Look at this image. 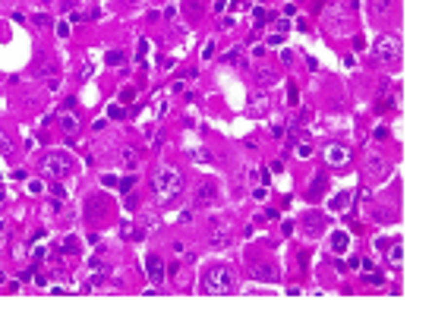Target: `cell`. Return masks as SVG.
Here are the masks:
<instances>
[{
	"instance_id": "d4e9b609",
	"label": "cell",
	"mask_w": 432,
	"mask_h": 334,
	"mask_svg": "<svg viewBox=\"0 0 432 334\" xmlns=\"http://www.w3.org/2000/svg\"><path fill=\"white\" fill-rule=\"evenodd\" d=\"M145 54H149V38H139V48H136V57L142 60Z\"/></svg>"
},
{
	"instance_id": "4fadbf2b",
	"label": "cell",
	"mask_w": 432,
	"mask_h": 334,
	"mask_svg": "<svg viewBox=\"0 0 432 334\" xmlns=\"http://www.w3.org/2000/svg\"><path fill=\"white\" fill-rule=\"evenodd\" d=\"M57 123H60V130L66 132V136L79 132V117L73 111H57Z\"/></svg>"
},
{
	"instance_id": "ac0fdd59",
	"label": "cell",
	"mask_w": 432,
	"mask_h": 334,
	"mask_svg": "<svg viewBox=\"0 0 432 334\" xmlns=\"http://www.w3.org/2000/svg\"><path fill=\"white\" fill-rule=\"evenodd\" d=\"M322 186H325V177H322V173H316V180H312V186H309V196H319Z\"/></svg>"
},
{
	"instance_id": "83f0119b",
	"label": "cell",
	"mask_w": 432,
	"mask_h": 334,
	"mask_svg": "<svg viewBox=\"0 0 432 334\" xmlns=\"http://www.w3.org/2000/svg\"><path fill=\"white\" fill-rule=\"evenodd\" d=\"M48 256V249H44V243H35V249H32V259H44Z\"/></svg>"
},
{
	"instance_id": "4dcf8cb0",
	"label": "cell",
	"mask_w": 432,
	"mask_h": 334,
	"mask_svg": "<svg viewBox=\"0 0 432 334\" xmlns=\"http://www.w3.org/2000/svg\"><path fill=\"white\" fill-rule=\"evenodd\" d=\"M132 98H136V89H123V92H120V101H126V104H130Z\"/></svg>"
},
{
	"instance_id": "f1b7e54d",
	"label": "cell",
	"mask_w": 432,
	"mask_h": 334,
	"mask_svg": "<svg viewBox=\"0 0 432 334\" xmlns=\"http://www.w3.org/2000/svg\"><path fill=\"white\" fill-rule=\"evenodd\" d=\"M211 57H215V41H208L202 48V60H211Z\"/></svg>"
},
{
	"instance_id": "5bb4252c",
	"label": "cell",
	"mask_w": 432,
	"mask_h": 334,
	"mask_svg": "<svg viewBox=\"0 0 432 334\" xmlns=\"http://www.w3.org/2000/svg\"><path fill=\"white\" fill-rule=\"evenodd\" d=\"M331 249H335V256L350 252V237H347V230H331Z\"/></svg>"
},
{
	"instance_id": "e575fe53",
	"label": "cell",
	"mask_w": 432,
	"mask_h": 334,
	"mask_svg": "<svg viewBox=\"0 0 432 334\" xmlns=\"http://www.w3.org/2000/svg\"><path fill=\"white\" fill-rule=\"evenodd\" d=\"M388 6H391L388 0H376V13H388Z\"/></svg>"
},
{
	"instance_id": "603a6c76",
	"label": "cell",
	"mask_w": 432,
	"mask_h": 334,
	"mask_svg": "<svg viewBox=\"0 0 432 334\" xmlns=\"http://www.w3.org/2000/svg\"><path fill=\"white\" fill-rule=\"evenodd\" d=\"M117 186H120L123 192H130L132 186H136V177H123V180H117Z\"/></svg>"
},
{
	"instance_id": "7402d4cb",
	"label": "cell",
	"mask_w": 432,
	"mask_h": 334,
	"mask_svg": "<svg viewBox=\"0 0 432 334\" xmlns=\"http://www.w3.org/2000/svg\"><path fill=\"white\" fill-rule=\"evenodd\" d=\"M252 199H256V202H265V199H268V189H265V186H252Z\"/></svg>"
},
{
	"instance_id": "5b68a950",
	"label": "cell",
	"mask_w": 432,
	"mask_h": 334,
	"mask_svg": "<svg viewBox=\"0 0 432 334\" xmlns=\"http://www.w3.org/2000/svg\"><path fill=\"white\" fill-rule=\"evenodd\" d=\"M85 268H89V284L92 287H101L104 280H108V275H111V265L104 262L101 256H89L85 259Z\"/></svg>"
},
{
	"instance_id": "52a82bcc",
	"label": "cell",
	"mask_w": 432,
	"mask_h": 334,
	"mask_svg": "<svg viewBox=\"0 0 432 334\" xmlns=\"http://www.w3.org/2000/svg\"><path fill=\"white\" fill-rule=\"evenodd\" d=\"M145 275L151 278V284H155V287L164 280V262H161L158 252H149V256H145Z\"/></svg>"
},
{
	"instance_id": "cb8c5ba5",
	"label": "cell",
	"mask_w": 432,
	"mask_h": 334,
	"mask_svg": "<svg viewBox=\"0 0 432 334\" xmlns=\"http://www.w3.org/2000/svg\"><path fill=\"white\" fill-rule=\"evenodd\" d=\"M123 60H126V57L120 54V51H111V54H108V63H111V66H120Z\"/></svg>"
},
{
	"instance_id": "e0dca14e",
	"label": "cell",
	"mask_w": 432,
	"mask_h": 334,
	"mask_svg": "<svg viewBox=\"0 0 432 334\" xmlns=\"http://www.w3.org/2000/svg\"><path fill=\"white\" fill-rule=\"evenodd\" d=\"M0 155H13V139L6 132H0Z\"/></svg>"
},
{
	"instance_id": "ffe728a7",
	"label": "cell",
	"mask_w": 432,
	"mask_h": 334,
	"mask_svg": "<svg viewBox=\"0 0 432 334\" xmlns=\"http://www.w3.org/2000/svg\"><path fill=\"white\" fill-rule=\"evenodd\" d=\"M259 82H262V85H271V82H275V73H271V70H259Z\"/></svg>"
},
{
	"instance_id": "484cf974",
	"label": "cell",
	"mask_w": 432,
	"mask_h": 334,
	"mask_svg": "<svg viewBox=\"0 0 432 334\" xmlns=\"http://www.w3.org/2000/svg\"><path fill=\"white\" fill-rule=\"evenodd\" d=\"M29 192H32V196H41V192H44V183H41V180H32V183H29Z\"/></svg>"
},
{
	"instance_id": "4316f807",
	"label": "cell",
	"mask_w": 432,
	"mask_h": 334,
	"mask_svg": "<svg viewBox=\"0 0 432 334\" xmlns=\"http://www.w3.org/2000/svg\"><path fill=\"white\" fill-rule=\"evenodd\" d=\"M123 164H126V167H136V151H132V148L123 151Z\"/></svg>"
},
{
	"instance_id": "44dd1931",
	"label": "cell",
	"mask_w": 432,
	"mask_h": 334,
	"mask_svg": "<svg viewBox=\"0 0 432 334\" xmlns=\"http://www.w3.org/2000/svg\"><path fill=\"white\" fill-rule=\"evenodd\" d=\"M108 117H111V120H123L126 113H123V108H120V104H111V108H108Z\"/></svg>"
},
{
	"instance_id": "d6986e66",
	"label": "cell",
	"mask_w": 432,
	"mask_h": 334,
	"mask_svg": "<svg viewBox=\"0 0 432 334\" xmlns=\"http://www.w3.org/2000/svg\"><path fill=\"white\" fill-rule=\"evenodd\" d=\"M309 155H312V145H309V142H297V158H303V161H306Z\"/></svg>"
},
{
	"instance_id": "3957f363",
	"label": "cell",
	"mask_w": 432,
	"mask_h": 334,
	"mask_svg": "<svg viewBox=\"0 0 432 334\" xmlns=\"http://www.w3.org/2000/svg\"><path fill=\"white\" fill-rule=\"evenodd\" d=\"M73 158L66 155V151H48V155L41 158V177L44 180H63L73 173Z\"/></svg>"
},
{
	"instance_id": "d590c367",
	"label": "cell",
	"mask_w": 432,
	"mask_h": 334,
	"mask_svg": "<svg viewBox=\"0 0 432 334\" xmlns=\"http://www.w3.org/2000/svg\"><path fill=\"white\" fill-rule=\"evenodd\" d=\"M123 205H126V208H136V196H130V192H126V199H123Z\"/></svg>"
},
{
	"instance_id": "277c9868",
	"label": "cell",
	"mask_w": 432,
	"mask_h": 334,
	"mask_svg": "<svg viewBox=\"0 0 432 334\" xmlns=\"http://www.w3.org/2000/svg\"><path fill=\"white\" fill-rule=\"evenodd\" d=\"M397 57H401V41H397L394 35H378L376 41H372V60H378V63H394Z\"/></svg>"
},
{
	"instance_id": "7a4b0ae2",
	"label": "cell",
	"mask_w": 432,
	"mask_h": 334,
	"mask_svg": "<svg viewBox=\"0 0 432 334\" xmlns=\"http://www.w3.org/2000/svg\"><path fill=\"white\" fill-rule=\"evenodd\" d=\"M234 287H237V275H234V268H227V265H211V268L205 271V278H202V290L215 293V297H224V293H230Z\"/></svg>"
},
{
	"instance_id": "836d02e7",
	"label": "cell",
	"mask_w": 432,
	"mask_h": 334,
	"mask_svg": "<svg viewBox=\"0 0 432 334\" xmlns=\"http://www.w3.org/2000/svg\"><path fill=\"white\" fill-rule=\"evenodd\" d=\"M287 98H290V104H297V101H300V95H297V89H294V85H287Z\"/></svg>"
},
{
	"instance_id": "6da1fadb",
	"label": "cell",
	"mask_w": 432,
	"mask_h": 334,
	"mask_svg": "<svg viewBox=\"0 0 432 334\" xmlns=\"http://www.w3.org/2000/svg\"><path fill=\"white\" fill-rule=\"evenodd\" d=\"M151 192H155L158 205H170L177 196L183 192V173L174 167H161L151 173Z\"/></svg>"
},
{
	"instance_id": "9c48e42d",
	"label": "cell",
	"mask_w": 432,
	"mask_h": 334,
	"mask_svg": "<svg viewBox=\"0 0 432 334\" xmlns=\"http://www.w3.org/2000/svg\"><path fill=\"white\" fill-rule=\"evenodd\" d=\"M230 240H234V233H230V227H224V224H215L208 230V246H215V249L230 246Z\"/></svg>"
},
{
	"instance_id": "74e56055",
	"label": "cell",
	"mask_w": 432,
	"mask_h": 334,
	"mask_svg": "<svg viewBox=\"0 0 432 334\" xmlns=\"http://www.w3.org/2000/svg\"><path fill=\"white\" fill-rule=\"evenodd\" d=\"M3 205H6V189L0 186V208H3Z\"/></svg>"
},
{
	"instance_id": "f35d334b",
	"label": "cell",
	"mask_w": 432,
	"mask_h": 334,
	"mask_svg": "<svg viewBox=\"0 0 432 334\" xmlns=\"http://www.w3.org/2000/svg\"><path fill=\"white\" fill-rule=\"evenodd\" d=\"M44 3H48V0H44Z\"/></svg>"
},
{
	"instance_id": "2e32d148",
	"label": "cell",
	"mask_w": 432,
	"mask_h": 334,
	"mask_svg": "<svg viewBox=\"0 0 432 334\" xmlns=\"http://www.w3.org/2000/svg\"><path fill=\"white\" fill-rule=\"evenodd\" d=\"M347 202H350V192H338V196L335 199H331V208H335V211H341V208H347Z\"/></svg>"
},
{
	"instance_id": "1f68e13d",
	"label": "cell",
	"mask_w": 432,
	"mask_h": 334,
	"mask_svg": "<svg viewBox=\"0 0 432 334\" xmlns=\"http://www.w3.org/2000/svg\"><path fill=\"white\" fill-rule=\"evenodd\" d=\"M237 57H240V48H234L230 54H224V63H237Z\"/></svg>"
},
{
	"instance_id": "ba28073f",
	"label": "cell",
	"mask_w": 432,
	"mask_h": 334,
	"mask_svg": "<svg viewBox=\"0 0 432 334\" xmlns=\"http://www.w3.org/2000/svg\"><path fill=\"white\" fill-rule=\"evenodd\" d=\"M252 278L265 280V284H275V280H281V271H278L271 262H252Z\"/></svg>"
},
{
	"instance_id": "8992f818",
	"label": "cell",
	"mask_w": 432,
	"mask_h": 334,
	"mask_svg": "<svg viewBox=\"0 0 432 334\" xmlns=\"http://www.w3.org/2000/svg\"><path fill=\"white\" fill-rule=\"evenodd\" d=\"M350 158H354V151H350L347 145H341V142L325 145V164L328 167H344V164H350Z\"/></svg>"
},
{
	"instance_id": "7c38bea8",
	"label": "cell",
	"mask_w": 432,
	"mask_h": 334,
	"mask_svg": "<svg viewBox=\"0 0 432 334\" xmlns=\"http://www.w3.org/2000/svg\"><path fill=\"white\" fill-rule=\"evenodd\" d=\"M385 173H388V164H385L382 158L376 155V151H369V155H366V177H372V180H382Z\"/></svg>"
},
{
	"instance_id": "d6a6232c",
	"label": "cell",
	"mask_w": 432,
	"mask_h": 334,
	"mask_svg": "<svg viewBox=\"0 0 432 334\" xmlns=\"http://www.w3.org/2000/svg\"><path fill=\"white\" fill-rule=\"evenodd\" d=\"M63 249H66V252L76 249V237H66V240H63Z\"/></svg>"
},
{
	"instance_id": "8fae6325",
	"label": "cell",
	"mask_w": 432,
	"mask_h": 334,
	"mask_svg": "<svg viewBox=\"0 0 432 334\" xmlns=\"http://www.w3.org/2000/svg\"><path fill=\"white\" fill-rule=\"evenodd\" d=\"M325 19H328V29L335 25L338 32H344V25H347V10L338 6V3H331V6H325Z\"/></svg>"
},
{
	"instance_id": "8d00e7d4",
	"label": "cell",
	"mask_w": 432,
	"mask_h": 334,
	"mask_svg": "<svg viewBox=\"0 0 432 334\" xmlns=\"http://www.w3.org/2000/svg\"><path fill=\"white\" fill-rule=\"evenodd\" d=\"M246 6H249L246 0H237V3H234V13H243V10H246Z\"/></svg>"
},
{
	"instance_id": "30bf717a",
	"label": "cell",
	"mask_w": 432,
	"mask_h": 334,
	"mask_svg": "<svg viewBox=\"0 0 432 334\" xmlns=\"http://www.w3.org/2000/svg\"><path fill=\"white\" fill-rule=\"evenodd\" d=\"M215 199H218L215 183H202V186L196 189V199H192V205H196V208H208V205H215Z\"/></svg>"
},
{
	"instance_id": "f546056e",
	"label": "cell",
	"mask_w": 432,
	"mask_h": 334,
	"mask_svg": "<svg viewBox=\"0 0 432 334\" xmlns=\"http://www.w3.org/2000/svg\"><path fill=\"white\" fill-rule=\"evenodd\" d=\"M57 35H60V38H70V22H57Z\"/></svg>"
},
{
	"instance_id": "9a60e30c",
	"label": "cell",
	"mask_w": 432,
	"mask_h": 334,
	"mask_svg": "<svg viewBox=\"0 0 432 334\" xmlns=\"http://www.w3.org/2000/svg\"><path fill=\"white\" fill-rule=\"evenodd\" d=\"M388 262L394 265V268H401V265H404V246L401 243H391L388 246Z\"/></svg>"
}]
</instances>
